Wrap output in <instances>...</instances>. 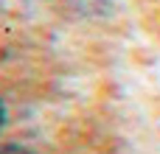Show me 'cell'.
<instances>
[{
  "mask_svg": "<svg viewBox=\"0 0 160 154\" xmlns=\"http://www.w3.org/2000/svg\"><path fill=\"white\" fill-rule=\"evenodd\" d=\"M0 154H28L22 146H14V143H0Z\"/></svg>",
  "mask_w": 160,
  "mask_h": 154,
  "instance_id": "obj_1",
  "label": "cell"
},
{
  "mask_svg": "<svg viewBox=\"0 0 160 154\" xmlns=\"http://www.w3.org/2000/svg\"><path fill=\"white\" fill-rule=\"evenodd\" d=\"M3 121H6V109H3V104H0V126H3Z\"/></svg>",
  "mask_w": 160,
  "mask_h": 154,
  "instance_id": "obj_2",
  "label": "cell"
}]
</instances>
